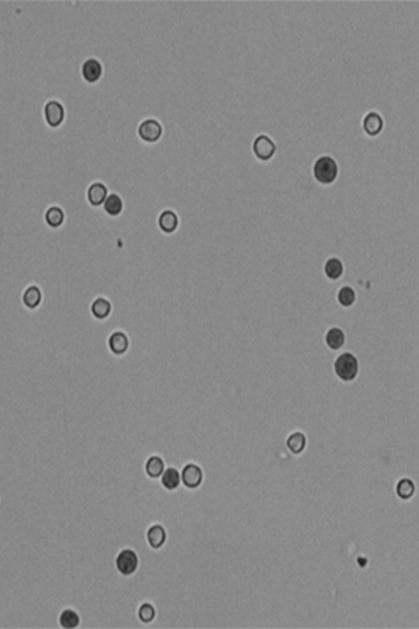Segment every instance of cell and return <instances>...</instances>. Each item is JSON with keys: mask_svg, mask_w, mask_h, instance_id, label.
<instances>
[{"mask_svg": "<svg viewBox=\"0 0 419 629\" xmlns=\"http://www.w3.org/2000/svg\"><path fill=\"white\" fill-rule=\"evenodd\" d=\"M334 370L341 381L350 382L358 377L359 373V361L350 352L340 354L334 361Z\"/></svg>", "mask_w": 419, "mask_h": 629, "instance_id": "6da1fadb", "label": "cell"}, {"mask_svg": "<svg viewBox=\"0 0 419 629\" xmlns=\"http://www.w3.org/2000/svg\"><path fill=\"white\" fill-rule=\"evenodd\" d=\"M114 566L122 577H132L140 568V557L137 551L132 548H122L116 554Z\"/></svg>", "mask_w": 419, "mask_h": 629, "instance_id": "7a4b0ae2", "label": "cell"}, {"mask_svg": "<svg viewBox=\"0 0 419 629\" xmlns=\"http://www.w3.org/2000/svg\"><path fill=\"white\" fill-rule=\"evenodd\" d=\"M314 178L320 182V184H332V182L339 177V166L336 161L332 157H320L314 163Z\"/></svg>", "mask_w": 419, "mask_h": 629, "instance_id": "3957f363", "label": "cell"}, {"mask_svg": "<svg viewBox=\"0 0 419 629\" xmlns=\"http://www.w3.org/2000/svg\"><path fill=\"white\" fill-rule=\"evenodd\" d=\"M137 136L144 143H157L162 138V125L155 117H146L137 126Z\"/></svg>", "mask_w": 419, "mask_h": 629, "instance_id": "277c9868", "label": "cell"}, {"mask_svg": "<svg viewBox=\"0 0 419 629\" xmlns=\"http://www.w3.org/2000/svg\"><path fill=\"white\" fill-rule=\"evenodd\" d=\"M44 121L47 124L50 129H59V126L65 122V107H63L56 99H50V101L45 103L44 108Z\"/></svg>", "mask_w": 419, "mask_h": 629, "instance_id": "5b68a950", "label": "cell"}, {"mask_svg": "<svg viewBox=\"0 0 419 629\" xmlns=\"http://www.w3.org/2000/svg\"><path fill=\"white\" fill-rule=\"evenodd\" d=\"M80 76H81V79L85 80V83L95 85L104 76V65L98 59L89 58L83 63H81Z\"/></svg>", "mask_w": 419, "mask_h": 629, "instance_id": "8992f818", "label": "cell"}, {"mask_svg": "<svg viewBox=\"0 0 419 629\" xmlns=\"http://www.w3.org/2000/svg\"><path fill=\"white\" fill-rule=\"evenodd\" d=\"M203 477L205 476H203L202 467L197 466V464H194V462L187 464V466L182 468V471H180L182 485H184L187 489H191V491H194V489L202 487Z\"/></svg>", "mask_w": 419, "mask_h": 629, "instance_id": "52a82bcc", "label": "cell"}, {"mask_svg": "<svg viewBox=\"0 0 419 629\" xmlns=\"http://www.w3.org/2000/svg\"><path fill=\"white\" fill-rule=\"evenodd\" d=\"M146 542L151 546L153 551L161 550L167 542V530L166 527L160 523L151 524L146 530Z\"/></svg>", "mask_w": 419, "mask_h": 629, "instance_id": "ba28073f", "label": "cell"}, {"mask_svg": "<svg viewBox=\"0 0 419 629\" xmlns=\"http://www.w3.org/2000/svg\"><path fill=\"white\" fill-rule=\"evenodd\" d=\"M107 346L113 355H116V357H121V355H125L130 350V337L126 336V333L116 330L108 336Z\"/></svg>", "mask_w": 419, "mask_h": 629, "instance_id": "9c48e42d", "label": "cell"}, {"mask_svg": "<svg viewBox=\"0 0 419 629\" xmlns=\"http://www.w3.org/2000/svg\"><path fill=\"white\" fill-rule=\"evenodd\" d=\"M108 197V188L104 182H92L86 190L87 204L94 208H99L104 205L105 199Z\"/></svg>", "mask_w": 419, "mask_h": 629, "instance_id": "30bf717a", "label": "cell"}, {"mask_svg": "<svg viewBox=\"0 0 419 629\" xmlns=\"http://www.w3.org/2000/svg\"><path fill=\"white\" fill-rule=\"evenodd\" d=\"M143 470L146 477L157 480L162 476L164 470H166V461H164L160 455H149V457L144 459Z\"/></svg>", "mask_w": 419, "mask_h": 629, "instance_id": "8fae6325", "label": "cell"}, {"mask_svg": "<svg viewBox=\"0 0 419 629\" xmlns=\"http://www.w3.org/2000/svg\"><path fill=\"white\" fill-rule=\"evenodd\" d=\"M253 149H254V154H256L260 160L266 161L274 157L275 143L272 142L268 136H259V138H256V140H254V143H253Z\"/></svg>", "mask_w": 419, "mask_h": 629, "instance_id": "7c38bea8", "label": "cell"}, {"mask_svg": "<svg viewBox=\"0 0 419 629\" xmlns=\"http://www.w3.org/2000/svg\"><path fill=\"white\" fill-rule=\"evenodd\" d=\"M113 304L108 302L104 297H96L92 303H90V315H92L98 321H105V319L112 315Z\"/></svg>", "mask_w": 419, "mask_h": 629, "instance_id": "4fadbf2b", "label": "cell"}, {"mask_svg": "<svg viewBox=\"0 0 419 629\" xmlns=\"http://www.w3.org/2000/svg\"><path fill=\"white\" fill-rule=\"evenodd\" d=\"M123 208H125L123 199H122L119 195H117V193H110V195H108V197L105 199V202H104V205H103L104 214L108 215V217H113V218L119 217V215L123 213Z\"/></svg>", "mask_w": 419, "mask_h": 629, "instance_id": "5bb4252c", "label": "cell"}, {"mask_svg": "<svg viewBox=\"0 0 419 629\" xmlns=\"http://www.w3.org/2000/svg\"><path fill=\"white\" fill-rule=\"evenodd\" d=\"M22 302L27 309H29V311H35V309H38L40 304L42 303L41 289L35 285L27 286L22 295Z\"/></svg>", "mask_w": 419, "mask_h": 629, "instance_id": "9a60e30c", "label": "cell"}, {"mask_svg": "<svg viewBox=\"0 0 419 629\" xmlns=\"http://www.w3.org/2000/svg\"><path fill=\"white\" fill-rule=\"evenodd\" d=\"M158 226L164 234L175 232L179 226V218H178L176 213L171 211V209H166V211H162L158 217Z\"/></svg>", "mask_w": 419, "mask_h": 629, "instance_id": "2e32d148", "label": "cell"}, {"mask_svg": "<svg viewBox=\"0 0 419 629\" xmlns=\"http://www.w3.org/2000/svg\"><path fill=\"white\" fill-rule=\"evenodd\" d=\"M161 479V485L166 491H176L180 487V471L176 467H169L164 470Z\"/></svg>", "mask_w": 419, "mask_h": 629, "instance_id": "e0dca14e", "label": "cell"}, {"mask_svg": "<svg viewBox=\"0 0 419 629\" xmlns=\"http://www.w3.org/2000/svg\"><path fill=\"white\" fill-rule=\"evenodd\" d=\"M44 222L51 229H59V227L65 223V213L60 206H50L47 211L44 213Z\"/></svg>", "mask_w": 419, "mask_h": 629, "instance_id": "ac0fdd59", "label": "cell"}, {"mask_svg": "<svg viewBox=\"0 0 419 629\" xmlns=\"http://www.w3.org/2000/svg\"><path fill=\"white\" fill-rule=\"evenodd\" d=\"M80 622H81V617L74 608L62 610V613L59 614V625L63 629H76V628H78Z\"/></svg>", "mask_w": 419, "mask_h": 629, "instance_id": "d6986e66", "label": "cell"}, {"mask_svg": "<svg viewBox=\"0 0 419 629\" xmlns=\"http://www.w3.org/2000/svg\"><path fill=\"white\" fill-rule=\"evenodd\" d=\"M382 129H384V120H382L379 113L371 112L366 116V120H364V130L367 131V134L377 136Z\"/></svg>", "mask_w": 419, "mask_h": 629, "instance_id": "ffe728a7", "label": "cell"}, {"mask_svg": "<svg viewBox=\"0 0 419 629\" xmlns=\"http://www.w3.org/2000/svg\"><path fill=\"white\" fill-rule=\"evenodd\" d=\"M325 341H326V345L330 346L331 350L336 351V350H340L341 346L344 345L345 334H344V332L341 330V328L334 327V328H331V330H327Z\"/></svg>", "mask_w": 419, "mask_h": 629, "instance_id": "44dd1931", "label": "cell"}, {"mask_svg": "<svg viewBox=\"0 0 419 629\" xmlns=\"http://www.w3.org/2000/svg\"><path fill=\"white\" fill-rule=\"evenodd\" d=\"M137 617L142 623L149 625L157 619V608L152 603H142L137 608Z\"/></svg>", "mask_w": 419, "mask_h": 629, "instance_id": "7402d4cb", "label": "cell"}, {"mask_svg": "<svg viewBox=\"0 0 419 629\" xmlns=\"http://www.w3.org/2000/svg\"><path fill=\"white\" fill-rule=\"evenodd\" d=\"M305 446H307V439L302 432L291 434L287 439V449L293 455L302 453L305 450Z\"/></svg>", "mask_w": 419, "mask_h": 629, "instance_id": "603a6c76", "label": "cell"}, {"mask_svg": "<svg viewBox=\"0 0 419 629\" xmlns=\"http://www.w3.org/2000/svg\"><path fill=\"white\" fill-rule=\"evenodd\" d=\"M343 271H344V267H343V262L340 259L331 258V259L326 261V263H325V275H326L327 279L339 280L343 276Z\"/></svg>", "mask_w": 419, "mask_h": 629, "instance_id": "cb8c5ba5", "label": "cell"}, {"mask_svg": "<svg viewBox=\"0 0 419 629\" xmlns=\"http://www.w3.org/2000/svg\"><path fill=\"white\" fill-rule=\"evenodd\" d=\"M395 492L402 500L412 498L415 494V483L411 479H402L397 483Z\"/></svg>", "mask_w": 419, "mask_h": 629, "instance_id": "d4e9b609", "label": "cell"}, {"mask_svg": "<svg viewBox=\"0 0 419 629\" xmlns=\"http://www.w3.org/2000/svg\"><path fill=\"white\" fill-rule=\"evenodd\" d=\"M354 300H357V294H354V291L350 286H343L339 291V303L341 306L350 307L354 303Z\"/></svg>", "mask_w": 419, "mask_h": 629, "instance_id": "484cf974", "label": "cell"}]
</instances>
